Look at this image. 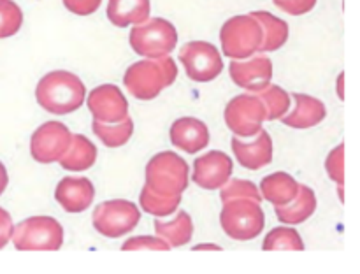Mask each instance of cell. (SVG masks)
Masks as SVG:
<instances>
[{"instance_id":"1","label":"cell","mask_w":360,"mask_h":274,"mask_svg":"<svg viewBox=\"0 0 360 274\" xmlns=\"http://www.w3.org/2000/svg\"><path fill=\"white\" fill-rule=\"evenodd\" d=\"M35 100L51 115H70L86 100V86L69 70H53L35 86Z\"/></svg>"},{"instance_id":"2","label":"cell","mask_w":360,"mask_h":274,"mask_svg":"<svg viewBox=\"0 0 360 274\" xmlns=\"http://www.w3.org/2000/svg\"><path fill=\"white\" fill-rule=\"evenodd\" d=\"M146 186L158 195H183L188 188L190 167L174 151H160L146 164Z\"/></svg>"},{"instance_id":"3","label":"cell","mask_w":360,"mask_h":274,"mask_svg":"<svg viewBox=\"0 0 360 274\" xmlns=\"http://www.w3.org/2000/svg\"><path fill=\"white\" fill-rule=\"evenodd\" d=\"M220 225L234 241H252L262 234L266 214L260 202L252 199L225 200L220 213Z\"/></svg>"},{"instance_id":"4","label":"cell","mask_w":360,"mask_h":274,"mask_svg":"<svg viewBox=\"0 0 360 274\" xmlns=\"http://www.w3.org/2000/svg\"><path fill=\"white\" fill-rule=\"evenodd\" d=\"M130 48L143 58L157 60L171 55L178 46V30L165 18H150L134 25L129 35Z\"/></svg>"},{"instance_id":"5","label":"cell","mask_w":360,"mask_h":274,"mask_svg":"<svg viewBox=\"0 0 360 274\" xmlns=\"http://www.w3.org/2000/svg\"><path fill=\"white\" fill-rule=\"evenodd\" d=\"M11 241L18 252H58L63 246V227L53 216H30L14 225Z\"/></svg>"},{"instance_id":"6","label":"cell","mask_w":360,"mask_h":274,"mask_svg":"<svg viewBox=\"0 0 360 274\" xmlns=\"http://www.w3.org/2000/svg\"><path fill=\"white\" fill-rule=\"evenodd\" d=\"M262 39V27L252 14L232 16L221 25V53L231 60H245L257 55Z\"/></svg>"},{"instance_id":"7","label":"cell","mask_w":360,"mask_h":274,"mask_svg":"<svg viewBox=\"0 0 360 274\" xmlns=\"http://www.w3.org/2000/svg\"><path fill=\"white\" fill-rule=\"evenodd\" d=\"M141 211L132 200L115 199L98 204L91 216L94 228L109 239L123 237L139 225Z\"/></svg>"},{"instance_id":"8","label":"cell","mask_w":360,"mask_h":274,"mask_svg":"<svg viewBox=\"0 0 360 274\" xmlns=\"http://www.w3.org/2000/svg\"><path fill=\"white\" fill-rule=\"evenodd\" d=\"M224 118L234 136L246 139L262 130L264 122H267V109L257 93H241L225 105Z\"/></svg>"},{"instance_id":"9","label":"cell","mask_w":360,"mask_h":274,"mask_svg":"<svg viewBox=\"0 0 360 274\" xmlns=\"http://www.w3.org/2000/svg\"><path fill=\"white\" fill-rule=\"evenodd\" d=\"M179 62L185 67L188 79L195 83H210L224 70L220 49L206 41H190L179 49Z\"/></svg>"},{"instance_id":"10","label":"cell","mask_w":360,"mask_h":274,"mask_svg":"<svg viewBox=\"0 0 360 274\" xmlns=\"http://www.w3.org/2000/svg\"><path fill=\"white\" fill-rule=\"evenodd\" d=\"M74 133L62 122H46L32 133L30 155L39 164H55L69 151Z\"/></svg>"},{"instance_id":"11","label":"cell","mask_w":360,"mask_h":274,"mask_svg":"<svg viewBox=\"0 0 360 274\" xmlns=\"http://www.w3.org/2000/svg\"><path fill=\"white\" fill-rule=\"evenodd\" d=\"M125 88L137 100H153L165 86L164 74L157 60H139L127 69L123 76Z\"/></svg>"},{"instance_id":"12","label":"cell","mask_w":360,"mask_h":274,"mask_svg":"<svg viewBox=\"0 0 360 274\" xmlns=\"http://www.w3.org/2000/svg\"><path fill=\"white\" fill-rule=\"evenodd\" d=\"M229 74L236 86L248 93H259L267 88L273 79V62L266 55H253L245 60H232Z\"/></svg>"},{"instance_id":"13","label":"cell","mask_w":360,"mask_h":274,"mask_svg":"<svg viewBox=\"0 0 360 274\" xmlns=\"http://www.w3.org/2000/svg\"><path fill=\"white\" fill-rule=\"evenodd\" d=\"M234 162L227 153L211 150L193 162L192 181L202 190H220L231 179Z\"/></svg>"},{"instance_id":"14","label":"cell","mask_w":360,"mask_h":274,"mask_svg":"<svg viewBox=\"0 0 360 274\" xmlns=\"http://www.w3.org/2000/svg\"><path fill=\"white\" fill-rule=\"evenodd\" d=\"M86 105L94 119L102 123H118L129 116V102L116 84H101L86 97Z\"/></svg>"},{"instance_id":"15","label":"cell","mask_w":360,"mask_h":274,"mask_svg":"<svg viewBox=\"0 0 360 274\" xmlns=\"http://www.w3.org/2000/svg\"><path fill=\"white\" fill-rule=\"evenodd\" d=\"M232 153L241 167L248 171H260L273 162V139L267 130H260L253 137H238L231 139Z\"/></svg>"},{"instance_id":"16","label":"cell","mask_w":360,"mask_h":274,"mask_svg":"<svg viewBox=\"0 0 360 274\" xmlns=\"http://www.w3.org/2000/svg\"><path fill=\"white\" fill-rule=\"evenodd\" d=\"M55 200L65 213H83L95 200L94 183L83 176H65L56 185Z\"/></svg>"},{"instance_id":"17","label":"cell","mask_w":360,"mask_h":274,"mask_svg":"<svg viewBox=\"0 0 360 274\" xmlns=\"http://www.w3.org/2000/svg\"><path fill=\"white\" fill-rule=\"evenodd\" d=\"M169 137H171L172 146L193 155L202 151L210 144L211 133L202 119L193 118V116H181L171 125Z\"/></svg>"},{"instance_id":"18","label":"cell","mask_w":360,"mask_h":274,"mask_svg":"<svg viewBox=\"0 0 360 274\" xmlns=\"http://www.w3.org/2000/svg\"><path fill=\"white\" fill-rule=\"evenodd\" d=\"M292 100L294 107H290V111L281 118L283 125L295 130H306L320 125L326 119L327 107L320 98L306 93H294Z\"/></svg>"},{"instance_id":"19","label":"cell","mask_w":360,"mask_h":274,"mask_svg":"<svg viewBox=\"0 0 360 274\" xmlns=\"http://www.w3.org/2000/svg\"><path fill=\"white\" fill-rule=\"evenodd\" d=\"M301 183L292 174L283 171L273 172L260 181L259 190L264 200L271 202L273 206H287L288 202L297 197Z\"/></svg>"},{"instance_id":"20","label":"cell","mask_w":360,"mask_h":274,"mask_svg":"<svg viewBox=\"0 0 360 274\" xmlns=\"http://www.w3.org/2000/svg\"><path fill=\"white\" fill-rule=\"evenodd\" d=\"M105 14L115 27H134L150 20L151 2L150 0H109Z\"/></svg>"},{"instance_id":"21","label":"cell","mask_w":360,"mask_h":274,"mask_svg":"<svg viewBox=\"0 0 360 274\" xmlns=\"http://www.w3.org/2000/svg\"><path fill=\"white\" fill-rule=\"evenodd\" d=\"M319 200L311 186L301 185L297 197L287 206H274V214L278 221L285 225H301L315 214Z\"/></svg>"},{"instance_id":"22","label":"cell","mask_w":360,"mask_h":274,"mask_svg":"<svg viewBox=\"0 0 360 274\" xmlns=\"http://www.w3.org/2000/svg\"><path fill=\"white\" fill-rule=\"evenodd\" d=\"M250 14L259 21L264 32V39L259 53L278 51V49L287 44L288 35H290V27H288L287 21L274 16L269 11H253Z\"/></svg>"},{"instance_id":"23","label":"cell","mask_w":360,"mask_h":274,"mask_svg":"<svg viewBox=\"0 0 360 274\" xmlns=\"http://www.w3.org/2000/svg\"><path fill=\"white\" fill-rule=\"evenodd\" d=\"M193 230H195L193 220L186 211L174 213V218L171 220H162V218L155 220V232L162 239H165L171 248H181L188 244L193 237Z\"/></svg>"},{"instance_id":"24","label":"cell","mask_w":360,"mask_h":274,"mask_svg":"<svg viewBox=\"0 0 360 274\" xmlns=\"http://www.w3.org/2000/svg\"><path fill=\"white\" fill-rule=\"evenodd\" d=\"M97 146L83 133H74L72 144L69 151L58 160L63 171L69 172H84L91 169L97 162Z\"/></svg>"},{"instance_id":"25","label":"cell","mask_w":360,"mask_h":274,"mask_svg":"<svg viewBox=\"0 0 360 274\" xmlns=\"http://www.w3.org/2000/svg\"><path fill=\"white\" fill-rule=\"evenodd\" d=\"M91 130L98 137L104 146L108 148H122L130 141L134 133V119L127 116L125 119L118 123H102L94 119Z\"/></svg>"},{"instance_id":"26","label":"cell","mask_w":360,"mask_h":274,"mask_svg":"<svg viewBox=\"0 0 360 274\" xmlns=\"http://www.w3.org/2000/svg\"><path fill=\"white\" fill-rule=\"evenodd\" d=\"M264 252H302L304 241L294 225L276 227L264 237Z\"/></svg>"},{"instance_id":"27","label":"cell","mask_w":360,"mask_h":274,"mask_svg":"<svg viewBox=\"0 0 360 274\" xmlns=\"http://www.w3.org/2000/svg\"><path fill=\"white\" fill-rule=\"evenodd\" d=\"M179 204H181V195H158V193L151 192L146 185L143 186L139 195V206L144 213L153 214L157 218H167L178 211Z\"/></svg>"},{"instance_id":"28","label":"cell","mask_w":360,"mask_h":274,"mask_svg":"<svg viewBox=\"0 0 360 274\" xmlns=\"http://www.w3.org/2000/svg\"><path fill=\"white\" fill-rule=\"evenodd\" d=\"M260 98L266 104L267 109V122H276L281 119L292 107V97L285 88H281L280 84H273L264 88L262 91H259Z\"/></svg>"},{"instance_id":"29","label":"cell","mask_w":360,"mask_h":274,"mask_svg":"<svg viewBox=\"0 0 360 274\" xmlns=\"http://www.w3.org/2000/svg\"><path fill=\"white\" fill-rule=\"evenodd\" d=\"M23 27V11L14 0H0V39L16 35Z\"/></svg>"},{"instance_id":"30","label":"cell","mask_w":360,"mask_h":274,"mask_svg":"<svg viewBox=\"0 0 360 274\" xmlns=\"http://www.w3.org/2000/svg\"><path fill=\"white\" fill-rule=\"evenodd\" d=\"M220 199L221 202L231 199H252L257 202H262V195H260L259 186L248 179H229L224 186L220 188Z\"/></svg>"},{"instance_id":"31","label":"cell","mask_w":360,"mask_h":274,"mask_svg":"<svg viewBox=\"0 0 360 274\" xmlns=\"http://www.w3.org/2000/svg\"><path fill=\"white\" fill-rule=\"evenodd\" d=\"M123 252H169L171 246L160 235H136L122 244Z\"/></svg>"},{"instance_id":"32","label":"cell","mask_w":360,"mask_h":274,"mask_svg":"<svg viewBox=\"0 0 360 274\" xmlns=\"http://www.w3.org/2000/svg\"><path fill=\"white\" fill-rule=\"evenodd\" d=\"M327 176L336 185H345V144H338L334 150L329 151L326 158Z\"/></svg>"},{"instance_id":"33","label":"cell","mask_w":360,"mask_h":274,"mask_svg":"<svg viewBox=\"0 0 360 274\" xmlns=\"http://www.w3.org/2000/svg\"><path fill=\"white\" fill-rule=\"evenodd\" d=\"M319 0H274V6L290 16H302L315 9Z\"/></svg>"},{"instance_id":"34","label":"cell","mask_w":360,"mask_h":274,"mask_svg":"<svg viewBox=\"0 0 360 274\" xmlns=\"http://www.w3.org/2000/svg\"><path fill=\"white\" fill-rule=\"evenodd\" d=\"M67 11L76 16H90L101 7L102 0H62Z\"/></svg>"},{"instance_id":"35","label":"cell","mask_w":360,"mask_h":274,"mask_svg":"<svg viewBox=\"0 0 360 274\" xmlns=\"http://www.w3.org/2000/svg\"><path fill=\"white\" fill-rule=\"evenodd\" d=\"M13 218H11V214L4 207H0V249L9 244L11 239H13Z\"/></svg>"},{"instance_id":"36","label":"cell","mask_w":360,"mask_h":274,"mask_svg":"<svg viewBox=\"0 0 360 274\" xmlns=\"http://www.w3.org/2000/svg\"><path fill=\"white\" fill-rule=\"evenodd\" d=\"M158 65H160L162 74H164V79H165V86H171L174 84L176 77H178V65H176L174 60L171 56H162V58H157Z\"/></svg>"},{"instance_id":"37","label":"cell","mask_w":360,"mask_h":274,"mask_svg":"<svg viewBox=\"0 0 360 274\" xmlns=\"http://www.w3.org/2000/svg\"><path fill=\"white\" fill-rule=\"evenodd\" d=\"M7 185H9V174H7V169L6 165L0 162V195H2L4 192H6Z\"/></svg>"},{"instance_id":"38","label":"cell","mask_w":360,"mask_h":274,"mask_svg":"<svg viewBox=\"0 0 360 274\" xmlns=\"http://www.w3.org/2000/svg\"><path fill=\"white\" fill-rule=\"evenodd\" d=\"M193 249H195V252H221V246L211 244V242H204V244L193 246Z\"/></svg>"},{"instance_id":"39","label":"cell","mask_w":360,"mask_h":274,"mask_svg":"<svg viewBox=\"0 0 360 274\" xmlns=\"http://www.w3.org/2000/svg\"><path fill=\"white\" fill-rule=\"evenodd\" d=\"M336 91H338V97L341 100H345V72H341L336 79Z\"/></svg>"},{"instance_id":"40","label":"cell","mask_w":360,"mask_h":274,"mask_svg":"<svg viewBox=\"0 0 360 274\" xmlns=\"http://www.w3.org/2000/svg\"><path fill=\"white\" fill-rule=\"evenodd\" d=\"M343 186H345V185H338V195H340V200H341V204L345 202V193H343Z\"/></svg>"}]
</instances>
